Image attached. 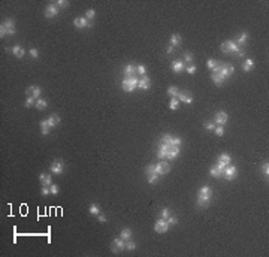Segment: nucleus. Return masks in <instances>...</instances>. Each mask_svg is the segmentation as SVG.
Instances as JSON below:
<instances>
[{
	"mask_svg": "<svg viewBox=\"0 0 269 257\" xmlns=\"http://www.w3.org/2000/svg\"><path fill=\"white\" fill-rule=\"evenodd\" d=\"M227 120H229V117H227V112H224V111L217 112L215 117H214V123H215L217 126H223V124H226Z\"/></svg>",
	"mask_w": 269,
	"mask_h": 257,
	"instance_id": "1a4fd4ad",
	"label": "nucleus"
},
{
	"mask_svg": "<svg viewBox=\"0 0 269 257\" xmlns=\"http://www.w3.org/2000/svg\"><path fill=\"white\" fill-rule=\"evenodd\" d=\"M178 100L183 102V103L190 105V103L193 102V96H192L190 91H179V94H178Z\"/></svg>",
	"mask_w": 269,
	"mask_h": 257,
	"instance_id": "9d476101",
	"label": "nucleus"
},
{
	"mask_svg": "<svg viewBox=\"0 0 269 257\" xmlns=\"http://www.w3.org/2000/svg\"><path fill=\"white\" fill-rule=\"evenodd\" d=\"M145 173H147V175H152V173H156V164H148L147 169H145Z\"/></svg>",
	"mask_w": 269,
	"mask_h": 257,
	"instance_id": "864d4df0",
	"label": "nucleus"
},
{
	"mask_svg": "<svg viewBox=\"0 0 269 257\" xmlns=\"http://www.w3.org/2000/svg\"><path fill=\"white\" fill-rule=\"evenodd\" d=\"M160 166H161V175H166L170 171V164L169 162H160Z\"/></svg>",
	"mask_w": 269,
	"mask_h": 257,
	"instance_id": "4c0bfd02",
	"label": "nucleus"
},
{
	"mask_svg": "<svg viewBox=\"0 0 269 257\" xmlns=\"http://www.w3.org/2000/svg\"><path fill=\"white\" fill-rule=\"evenodd\" d=\"M97 220H99L100 223H106V220H108V218H106V215L103 214V212H100V214L97 215Z\"/></svg>",
	"mask_w": 269,
	"mask_h": 257,
	"instance_id": "052dcab7",
	"label": "nucleus"
},
{
	"mask_svg": "<svg viewBox=\"0 0 269 257\" xmlns=\"http://www.w3.org/2000/svg\"><path fill=\"white\" fill-rule=\"evenodd\" d=\"M185 70H187L190 75H194V73H196V70H197V68H196L194 64H188V66L185 68Z\"/></svg>",
	"mask_w": 269,
	"mask_h": 257,
	"instance_id": "4d7b16f0",
	"label": "nucleus"
},
{
	"mask_svg": "<svg viewBox=\"0 0 269 257\" xmlns=\"http://www.w3.org/2000/svg\"><path fill=\"white\" fill-rule=\"evenodd\" d=\"M211 78H212V81H214V84L215 85H221L223 82H224V79L220 76L218 72H212V75H211Z\"/></svg>",
	"mask_w": 269,
	"mask_h": 257,
	"instance_id": "c85d7f7f",
	"label": "nucleus"
},
{
	"mask_svg": "<svg viewBox=\"0 0 269 257\" xmlns=\"http://www.w3.org/2000/svg\"><path fill=\"white\" fill-rule=\"evenodd\" d=\"M5 36H8V33H6V28L3 26H0V37H5Z\"/></svg>",
	"mask_w": 269,
	"mask_h": 257,
	"instance_id": "680f3d73",
	"label": "nucleus"
},
{
	"mask_svg": "<svg viewBox=\"0 0 269 257\" xmlns=\"http://www.w3.org/2000/svg\"><path fill=\"white\" fill-rule=\"evenodd\" d=\"M178 155H179V146H170L169 148V151H168V155H166V159L168 160H175Z\"/></svg>",
	"mask_w": 269,
	"mask_h": 257,
	"instance_id": "a211bd4d",
	"label": "nucleus"
},
{
	"mask_svg": "<svg viewBox=\"0 0 269 257\" xmlns=\"http://www.w3.org/2000/svg\"><path fill=\"white\" fill-rule=\"evenodd\" d=\"M2 26L6 28L8 36H14V34H15V21H14L12 18H6V20L2 23Z\"/></svg>",
	"mask_w": 269,
	"mask_h": 257,
	"instance_id": "423d86ee",
	"label": "nucleus"
},
{
	"mask_svg": "<svg viewBox=\"0 0 269 257\" xmlns=\"http://www.w3.org/2000/svg\"><path fill=\"white\" fill-rule=\"evenodd\" d=\"M138 81H139V79L136 76H126L123 79V82H121V87H123L124 91L132 93L134 88H138Z\"/></svg>",
	"mask_w": 269,
	"mask_h": 257,
	"instance_id": "f257e3e1",
	"label": "nucleus"
},
{
	"mask_svg": "<svg viewBox=\"0 0 269 257\" xmlns=\"http://www.w3.org/2000/svg\"><path fill=\"white\" fill-rule=\"evenodd\" d=\"M183 57H184V63H192V61H193V54H192V52H184V55H183Z\"/></svg>",
	"mask_w": 269,
	"mask_h": 257,
	"instance_id": "3c124183",
	"label": "nucleus"
},
{
	"mask_svg": "<svg viewBox=\"0 0 269 257\" xmlns=\"http://www.w3.org/2000/svg\"><path fill=\"white\" fill-rule=\"evenodd\" d=\"M212 196V190L208 185H203L199 189V193H197V197H205V199H211Z\"/></svg>",
	"mask_w": 269,
	"mask_h": 257,
	"instance_id": "dca6fc26",
	"label": "nucleus"
},
{
	"mask_svg": "<svg viewBox=\"0 0 269 257\" xmlns=\"http://www.w3.org/2000/svg\"><path fill=\"white\" fill-rule=\"evenodd\" d=\"M160 176H161V175H159V173H152V175H148V182H150V184H156V182L160 180Z\"/></svg>",
	"mask_w": 269,
	"mask_h": 257,
	"instance_id": "79ce46f5",
	"label": "nucleus"
},
{
	"mask_svg": "<svg viewBox=\"0 0 269 257\" xmlns=\"http://www.w3.org/2000/svg\"><path fill=\"white\" fill-rule=\"evenodd\" d=\"M168 94L170 96V97H178V94H179V90H178V87L170 85V87L168 88Z\"/></svg>",
	"mask_w": 269,
	"mask_h": 257,
	"instance_id": "f704fd0d",
	"label": "nucleus"
},
{
	"mask_svg": "<svg viewBox=\"0 0 269 257\" xmlns=\"http://www.w3.org/2000/svg\"><path fill=\"white\" fill-rule=\"evenodd\" d=\"M247 41H248V33H247V32H242V33H241L239 36H238V37H236L235 43L241 46V45H245V42H247Z\"/></svg>",
	"mask_w": 269,
	"mask_h": 257,
	"instance_id": "b1692460",
	"label": "nucleus"
},
{
	"mask_svg": "<svg viewBox=\"0 0 269 257\" xmlns=\"http://www.w3.org/2000/svg\"><path fill=\"white\" fill-rule=\"evenodd\" d=\"M73 26H75L76 28H85V27H91L93 24L85 17H78L73 20Z\"/></svg>",
	"mask_w": 269,
	"mask_h": 257,
	"instance_id": "6e6552de",
	"label": "nucleus"
},
{
	"mask_svg": "<svg viewBox=\"0 0 269 257\" xmlns=\"http://www.w3.org/2000/svg\"><path fill=\"white\" fill-rule=\"evenodd\" d=\"M168 229H169V226L166 223V220H163V218H159L156 221V224H154V232L156 233H166Z\"/></svg>",
	"mask_w": 269,
	"mask_h": 257,
	"instance_id": "0eeeda50",
	"label": "nucleus"
},
{
	"mask_svg": "<svg viewBox=\"0 0 269 257\" xmlns=\"http://www.w3.org/2000/svg\"><path fill=\"white\" fill-rule=\"evenodd\" d=\"M136 247H138L136 242H133V241H130V239L126 241V250H130V251H132V250H136Z\"/></svg>",
	"mask_w": 269,
	"mask_h": 257,
	"instance_id": "09e8293b",
	"label": "nucleus"
},
{
	"mask_svg": "<svg viewBox=\"0 0 269 257\" xmlns=\"http://www.w3.org/2000/svg\"><path fill=\"white\" fill-rule=\"evenodd\" d=\"M54 5H55L59 9L60 8H67V6H69V2H67V0H57Z\"/></svg>",
	"mask_w": 269,
	"mask_h": 257,
	"instance_id": "de8ad7c7",
	"label": "nucleus"
},
{
	"mask_svg": "<svg viewBox=\"0 0 269 257\" xmlns=\"http://www.w3.org/2000/svg\"><path fill=\"white\" fill-rule=\"evenodd\" d=\"M236 172H238L236 166L229 164V166H226V169L223 171V176H224L227 181H232V180H235L236 178Z\"/></svg>",
	"mask_w": 269,
	"mask_h": 257,
	"instance_id": "20e7f679",
	"label": "nucleus"
},
{
	"mask_svg": "<svg viewBox=\"0 0 269 257\" xmlns=\"http://www.w3.org/2000/svg\"><path fill=\"white\" fill-rule=\"evenodd\" d=\"M94 17H96V11H94V9H87V12H85V18L90 21V20H94Z\"/></svg>",
	"mask_w": 269,
	"mask_h": 257,
	"instance_id": "c03bdc74",
	"label": "nucleus"
},
{
	"mask_svg": "<svg viewBox=\"0 0 269 257\" xmlns=\"http://www.w3.org/2000/svg\"><path fill=\"white\" fill-rule=\"evenodd\" d=\"M59 11L60 9L55 6V5H48L46 8H45V17L46 18H54L59 15Z\"/></svg>",
	"mask_w": 269,
	"mask_h": 257,
	"instance_id": "9b49d317",
	"label": "nucleus"
},
{
	"mask_svg": "<svg viewBox=\"0 0 269 257\" xmlns=\"http://www.w3.org/2000/svg\"><path fill=\"white\" fill-rule=\"evenodd\" d=\"M206 66H208V69H211L212 72H218L220 68H221V63H218L215 59H209L208 63H206Z\"/></svg>",
	"mask_w": 269,
	"mask_h": 257,
	"instance_id": "aec40b11",
	"label": "nucleus"
},
{
	"mask_svg": "<svg viewBox=\"0 0 269 257\" xmlns=\"http://www.w3.org/2000/svg\"><path fill=\"white\" fill-rule=\"evenodd\" d=\"M136 73L145 76V75H147V68H145L143 64H138V66H136Z\"/></svg>",
	"mask_w": 269,
	"mask_h": 257,
	"instance_id": "37998d69",
	"label": "nucleus"
},
{
	"mask_svg": "<svg viewBox=\"0 0 269 257\" xmlns=\"http://www.w3.org/2000/svg\"><path fill=\"white\" fill-rule=\"evenodd\" d=\"M227 43H229V50H230V52H235V54H238V57H244V51L241 50V46H239V45H236L233 41H227Z\"/></svg>",
	"mask_w": 269,
	"mask_h": 257,
	"instance_id": "4468645a",
	"label": "nucleus"
},
{
	"mask_svg": "<svg viewBox=\"0 0 269 257\" xmlns=\"http://www.w3.org/2000/svg\"><path fill=\"white\" fill-rule=\"evenodd\" d=\"M124 248H126V241L123 239V238H115V239L112 241V245H111L112 253H120V251H123Z\"/></svg>",
	"mask_w": 269,
	"mask_h": 257,
	"instance_id": "7ed1b4c3",
	"label": "nucleus"
},
{
	"mask_svg": "<svg viewBox=\"0 0 269 257\" xmlns=\"http://www.w3.org/2000/svg\"><path fill=\"white\" fill-rule=\"evenodd\" d=\"M39 180H41V182H42V185H52V176H51V173H41L39 175Z\"/></svg>",
	"mask_w": 269,
	"mask_h": 257,
	"instance_id": "6ab92c4d",
	"label": "nucleus"
},
{
	"mask_svg": "<svg viewBox=\"0 0 269 257\" xmlns=\"http://www.w3.org/2000/svg\"><path fill=\"white\" fill-rule=\"evenodd\" d=\"M51 194H59V185L57 184H52L51 185Z\"/></svg>",
	"mask_w": 269,
	"mask_h": 257,
	"instance_id": "bf43d9fd",
	"label": "nucleus"
},
{
	"mask_svg": "<svg viewBox=\"0 0 269 257\" xmlns=\"http://www.w3.org/2000/svg\"><path fill=\"white\" fill-rule=\"evenodd\" d=\"M88 212H90L91 215H94V217H97V215L100 214V208L96 205V203H91L90 208H88Z\"/></svg>",
	"mask_w": 269,
	"mask_h": 257,
	"instance_id": "72a5a7b5",
	"label": "nucleus"
},
{
	"mask_svg": "<svg viewBox=\"0 0 269 257\" xmlns=\"http://www.w3.org/2000/svg\"><path fill=\"white\" fill-rule=\"evenodd\" d=\"M46 106H48V102H46L45 99H37V100H36V105H34V108H36V109H39V111L45 109Z\"/></svg>",
	"mask_w": 269,
	"mask_h": 257,
	"instance_id": "7c9ffc66",
	"label": "nucleus"
},
{
	"mask_svg": "<svg viewBox=\"0 0 269 257\" xmlns=\"http://www.w3.org/2000/svg\"><path fill=\"white\" fill-rule=\"evenodd\" d=\"M183 144V139L179 136H175V137H172V141H170V145L172 146H179Z\"/></svg>",
	"mask_w": 269,
	"mask_h": 257,
	"instance_id": "49530a36",
	"label": "nucleus"
},
{
	"mask_svg": "<svg viewBox=\"0 0 269 257\" xmlns=\"http://www.w3.org/2000/svg\"><path fill=\"white\" fill-rule=\"evenodd\" d=\"M166 52H168V54H172V52H174V46H172V45H169L168 48H166Z\"/></svg>",
	"mask_w": 269,
	"mask_h": 257,
	"instance_id": "e2e57ef3",
	"label": "nucleus"
},
{
	"mask_svg": "<svg viewBox=\"0 0 269 257\" xmlns=\"http://www.w3.org/2000/svg\"><path fill=\"white\" fill-rule=\"evenodd\" d=\"M220 50H221V52H223V54H230V50H229V43H227V41L221 43Z\"/></svg>",
	"mask_w": 269,
	"mask_h": 257,
	"instance_id": "603ef678",
	"label": "nucleus"
},
{
	"mask_svg": "<svg viewBox=\"0 0 269 257\" xmlns=\"http://www.w3.org/2000/svg\"><path fill=\"white\" fill-rule=\"evenodd\" d=\"M209 200H211V199H205V197H197V200H196V205L199 206V208H208V206H209Z\"/></svg>",
	"mask_w": 269,
	"mask_h": 257,
	"instance_id": "cd10ccee",
	"label": "nucleus"
},
{
	"mask_svg": "<svg viewBox=\"0 0 269 257\" xmlns=\"http://www.w3.org/2000/svg\"><path fill=\"white\" fill-rule=\"evenodd\" d=\"M209 173H211V176H214V178H220L223 173H221V171H220L217 166H212L209 169Z\"/></svg>",
	"mask_w": 269,
	"mask_h": 257,
	"instance_id": "e433bc0d",
	"label": "nucleus"
},
{
	"mask_svg": "<svg viewBox=\"0 0 269 257\" xmlns=\"http://www.w3.org/2000/svg\"><path fill=\"white\" fill-rule=\"evenodd\" d=\"M34 105H36V99H34L33 96H27V99H25V102H24L25 108H32Z\"/></svg>",
	"mask_w": 269,
	"mask_h": 257,
	"instance_id": "c9c22d12",
	"label": "nucleus"
},
{
	"mask_svg": "<svg viewBox=\"0 0 269 257\" xmlns=\"http://www.w3.org/2000/svg\"><path fill=\"white\" fill-rule=\"evenodd\" d=\"M12 54H14L17 59H23L25 55V50L21 46V45H15V46L12 48Z\"/></svg>",
	"mask_w": 269,
	"mask_h": 257,
	"instance_id": "412c9836",
	"label": "nucleus"
},
{
	"mask_svg": "<svg viewBox=\"0 0 269 257\" xmlns=\"http://www.w3.org/2000/svg\"><path fill=\"white\" fill-rule=\"evenodd\" d=\"M166 223H168V226L170 227V226H175V224H178V218L175 217V215H169L168 218H166Z\"/></svg>",
	"mask_w": 269,
	"mask_h": 257,
	"instance_id": "58836bf2",
	"label": "nucleus"
},
{
	"mask_svg": "<svg viewBox=\"0 0 269 257\" xmlns=\"http://www.w3.org/2000/svg\"><path fill=\"white\" fill-rule=\"evenodd\" d=\"M172 70L175 72V73H179V72H183V70H185V63L183 60H175L172 61Z\"/></svg>",
	"mask_w": 269,
	"mask_h": 257,
	"instance_id": "f3484780",
	"label": "nucleus"
},
{
	"mask_svg": "<svg viewBox=\"0 0 269 257\" xmlns=\"http://www.w3.org/2000/svg\"><path fill=\"white\" fill-rule=\"evenodd\" d=\"M170 214H172V212H170V209L165 206V208H161V211H160V218H163V220H166V218H168V217H169V215H170Z\"/></svg>",
	"mask_w": 269,
	"mask_h": 257,
	"instance_id": "ea45409f",
	"label": "nucleus"
},
{
	"mask_svg": "<svg viewBox=\"0 0 269 257\" xmlns=\"http://www.w3.org/2000/svg\"><path fill=\"white\" fill-rule=\"evenodd\" d=\"M179 100H178V97H170V102H169V109H172V111H175V109H178L179 108Z\"/></svg>",
	"mask_w": 269,
	"mask_h": 257,
	"instance_id": "2f4dec72",
	"label": "nucleus"
},
{
	"mask_svg": "<svg viewBox=\"0 0 269 257\" xmlns=\"http://www.w3.org/2000/svg\"><path fill=\"white\" fill-rule=\"evenodd\" d=\"M169 148H170V144H161L160 142V148L157 150V157L159 159H166Z\"/></svg>",
	"mask_w": 269,
	"mask_h": 257,
	"instance_id": "ddd939ff",
	"label": "nucleus"
},
{
	"mask_svg": "<svg viewBox=\"0 0 269 257\" xmlns=\"http://www.w3.org/2000/svg\"><path fill=\"white\" fill-rule=\"evenodd\" d=\"M214 132H215L217 136H223V135H224V128H223V126H215Z\"/></svg>",
	"mask_w": 269,
	"mask_h": 257,
	"instance_id": "5fc2aeb1",
	"label": "nucleus"
},
{
	"mask_svg": "<svg viewBox=\"0 0 269 257\" xmlns=\"http://www.w3.org/2000/svg\"><path fill=\"white\" fill-rule=\"evenodd\" d=\"M218 162L223 163V164H226V166H229V164H230V162H232V157L227 154V153H223V154H220Z\"/></svg>",
	"mask_w": 269,
	"mask_h": 257,
	"instance_id": "bb28decb",
	"label": "nucleus"
},
{
	"mask_svg": "<svg viewBox=\"0 0 269 257\" xmlns=\"http://www.w3.org/2000/svg\"><path fill=\"white\" fill-rule=\"evenodd\" d=\"M233 72H235V68H233L232 64L221 63V68H220L218 73H220V76L223 78V79H226V78H229L230 75H233Z\"/></svg>",
	"mask_w": 269,
	"mask_h": 257,
	"instance_id": "f03ea898",
	"label": "nucleus"
},
{
	"mask_svg": "<svg viewBox=\"0 0 269 257\" xmlns=\"http://www.w3.org/2000/svg\"><path fill=\"white\" fill-rule=\"evenodd\" d=\"M48 194H51V185L48 187V185H42V196H48Z\"/></svg>",
	"mask_w": 269,
	"mask_h": 257,
	"instance_id": "13d9d810",
	"label": "nucleus"
},
{
	"mask_svg": "<svg viewBox=\"0 0 269 257\" xmlns=\"http://www.w3.org/2000/svg\"><path fill=\"white\" fill-rule=\"evenodd\" d=\"M124 75L126 76H136V66L132 64V63L126 64L124 66Z\"/></svg>",
	"mask_w": 269,
	"mask_h": 257,
	"instance_id": "4be33fe9",
	"label": "nucleus"
},
{
	"mask_svg": "<svg viewBox=\"0 0 269 257\" xmlns=\"http://www.w3.org/2000/svg\"><path fill=\"white\" fill-rule=\"evenodd\" d=\"M50 130H51V127H50V124H48V121L46 120L41 121V133H42V135H48Z\"/></svg>",
	"mask_w": 269,
	"mask_h": 257,
	"instance_id": "c756f323",
	"label": "nucleus"
},
{
	"mask_svg": "<svg viewBox=\"0 0 269 257\" xmlns=\"http://www.w3.org/2000/svg\"><path fill=\"white\" fill-rule=\"evenodd\" d=\"M50 171H51V173H55V175L63 173V171H64V163L61 162V160H54V162L51 163Z\"/></svg>",
	"mask_w": 269,
	"mask_h": 257,
	"instance_id": "39448f33",
	"label": "nucleus"
},
{
	"mask_svg": "<svg viewBox=\"0 0 269 257\" xmlns=\"http://www.w3.org/2000/svg\"><path fill=\"white\" fill-rule=\"evenodd\" d=\"M132 235H133V232H132V229H130V227H124V229L121 230V233H120V236H121L124 241L130 239V238H132Z\"/></svg>",
	"mask_w": 269,
	"mask_h": 257,
	"instance_id": "a878e982",
	"label": "nucleus"
},
{
	"mask_svg": "<svg viewBox=\"0 0 269 257\" xmlns=\"http://www.w3.org/2000/svg\"><path fill=\"white\" fill-rule=\"evenodd\" d=\"M150 87H151V81H150V78L147 76V75L138 81V88L139 90H148Z\"/></svg>",
	"mask_w": 269,
	"mask_h": 257,
	"instance_id": "2eb2a0df",
	"label": "nucleus"
},
{
	"mask_svg": "<svg viewBox=\"0 0 269 257\" xmlns=\"http://www.w3.org/2000/svg\"><path fill=\"white\" fill-rule=\"evenodd\" d=\"M170 141H172V136L170 135H163V137L160 139V142L161 144H170ZM172 146V145H170Z\"/></svg>",
	"mask_w": 269,
	"mask_h": 257,
	"instance_id": "6e6d98bb",
	"label": "nucleus"
},
{
	"mask_svg": "<svg viewBox=\"0 0 269 257\" xmlns=\"http://www.w3.org/2000/svg\"><path fill=\"white\" fill-rule=\"evenodd\" d=\"M48 124H50V127H55V126H59V123H60V117L57 115V114H51L50 115V118H48Z\"/></svg>",
	"mask_w": 269,
	"mask_h": 257,
	"instance_id": "5701e85b",
	"label": "nucleus"
},
{
	"mask_svg": "<svg viewBox=\"0 0 269 257\" xmlns=\"http://www.w3.org/2000/svg\"><path fill=\"white\" fill-rule=\"evenodd\" d=\"M29 96H33L34 99L37 100V99H41L39 96H41V93H42V88L41 87H36V85H30L29 88H27V91H25Z\"/></svg>",
	"mask_w": 269,
	"mask_h": 257,
	"instance_id": "f8f14e48",
	"label": "nucleus"
},
{
	"mask_svg": "<svg viewBox=\"0 0 269 257\" xmlns=\"http://www.w3.org/2000/svg\"><path fill=\"white\" fill-rule=\"evenodd\" d=\"M254 68V61L251 60V59H247V60L244 61V66H242V70L244 72H250L251 69Z\"/></svg>",
	"mask_w": 269,
	"mask_h": 257,
	"instance_id": "473e14b6",
	"label": "nucleus"
},
{
	"mask_svg": "<svg viewBox=\"0 0 269 257\" xmlns=\"http://www.w3.org/2000/svg\"><path fill=\"white\" fill-rule=\"evenodd\" d=\"M181 41H183V37H181L178 33H174L170 36V42H169V45H172V46L175 48V46H178V45L181 43Z\"/></svg>",
	"mask_w": 269,
	"mask_h": 257,
	"instance_id": "393cba45",
	"label": "nucleus"
},
{
	"mask_svg": "<svg viewBox=\"0 0 269 257\" xmlns=\"http://www.w3.org/2000/svg\"><path fill=\"white\" fill-rule=\"evenodd\" d=\"M215 126H217V124H215L214 121H208V123H205V124H203V127L206 128L208 132H214V128H215Z\"/></svg>",
	"mask_w": 269,
	"mask_h": 257,
	"instance_id": "a18cd8bd",
	"label": "nucleus"
},
{
	"mask_svg": "<svg viewBox=\"0 0 269 257\" xmlns=\"http://www.w3.org/2000/svg\"><path fill=\"white\" fill-rule=\"evenodd\" d=\"M29 54H30V57H32L33 60L39 59V50H37V48H32V50L29 51Z\"/></svg>",
	"mask_w": 269,
	"mask_h": 257,
	"instance_id": "8fccbe9b",
	"label": "nucleus"
},
{
	"mask_svg": "<svg viewBox=\"0 0 269 257\" xmlns=\"http://www.w3.org/2000/svg\"><path fill=\"white\" fill-rule=\"evenodd\" d=\"M262 173H263V176L266 178V181H268V175H269V163H263L262 164Z\"/></svg>",
	"mask_w": 269,
	"mask_h": 257,
	"instance_id": "a19ab883",
	"label": "nucleus"
}]
</instances>
